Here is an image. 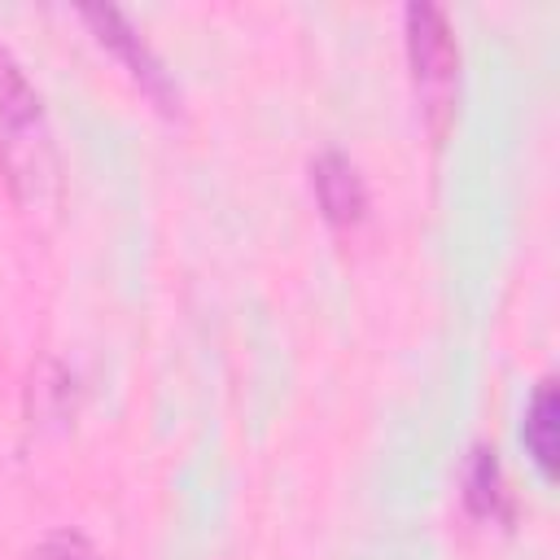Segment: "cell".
Here are the masks:
<instances>
[{
    "label": "cell",
    "mask_w": 560,
    "mask_h": 560,
    "mask_svg": "<svg viewBox=\"0 0 560 560\" xmlns=\"http://www.w3.org/2000/svg\"><path fill=\"white\" fill-rule=\"evenodd\" d=\"M0 131L9 144H22L31 153L44 149V101L4 39H0Z\"/></svg>",
    "instance_id": "obj_4"
},
{
    "label": "cell",
    "mask_w": 560,
    "mask_h": 560,
    "mask_svg": "<svg viewBox=\"0 0 560 560\" xmlns=\"http://www.w3.org/2000/svg\"><path fill=\"white\" fill-rule=\"evenodd\" d=\"M22 560H96V551L79 529L61 525V529H48Z\"/></svg>",
    "instance_id": "obj_7"
},
{
    "label": "cell",
    "mask_w": 560,
    "mask_h": 560,
    "mask_svg": "<svg viewBox=\"0 0 560 560\" xmlns=\"http://www.w3.org/2000/svg\"><path fill=\"white\" fill-rule=\"evenodd\" d=\"M402 44H407V70H411L420 118L433 131V140H442L446 122L455 118V92H459V48L446 13L438 4H407Z\"/></svg>",
    "instance_id": "obj_1"
},
{
    "label": "cell",
    "mask_w": 560,
    "mask_h": 560,
    "mask_svg": "<svg viewBox=\"0 0 560 560\" xmlns=\"http://www.w3.org/2000/svg\"><path fill=\"white\" fill-rule=\"evenodd\" d=\"M311 192H315L319 214L332 228H354L368 214V184H363L359 166L341 149H324L311 162Z\"/></svg>",
    "instance_id": "obj_3"
},
{
    "label": "cell",
    "mask_w": 560,
    "mask_h": 560,
    "mask_svg": "<svg viewBox=\"0 0 560 560\" xmlns=\"http://www.w3.org/2000/svg\"><path fill=\"white\" fill-rule=\"evenodd\" d=\"M79 18L92 26L96 44H101V48H109V52L127 66V74L140 83V92H144L149 101H158L162 109H171V101H179V92H175V83H171L166 66H162V61H158V52L140 39V31L127 22V13H122V9H114V4L79 9Z\"/></svg>",
    "instance_id": "obj_2"
},
{
    "label": "cell",
    "mask_w": 560,
    "mask_h": 560,
    "mask_svg": "<svg viewBox=\"0 0 560 560\" xmlns=\"http://www.w3.org/2000/svg\"><path fill=\"white\" fill-rule=\"evenodd\" d=\"M464 508L481 521H512V494H508L499 455L490 446H472L464 464Z\"/></svg>",
    "instance_id": "obj_6"
},
{
    "label": "cell",
    "mask_w": 560,
    "mask_h": 560,
    "mask_svg": "<svg viewBox=\"0 0 560 560\" xmlns=\"http://www.w3.org/2000/svg\"><path fill=\"white\" fill-rule=\"evenodd\" d=\"M521 446H525V459L534 464V472L551 486L556 481V464H560V402H556V385L551 381H538L534 394L525 398Z\"/></svg>",
    "instance_id": "obj_5"
}]
</instances>
